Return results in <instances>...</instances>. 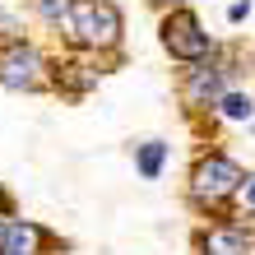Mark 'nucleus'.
<instances>
[{
    "label": "nucleus",
    "mask_w": 255,
    "mask_h": 255,
    "mask_svg": "<svg viewBox=\"0 0 255 255\" xmlns=\"http://www.w3.org/2000/svg\"><path fill=\"white\" fill-rule=\"evenodd\" d=\"M251 126H255V121H251Z\"/></svg>",
    "instance_id": "obj_15"
},
{
    "label": "nucleus",
    "mask_w": 255,
    "mask_h": 255,
    "mask_svg": "<svg viewBox=\"0 0 255 255\" xmlns=\"http://www.w3.org/2000/svg\"><path fill=\"white\" fill-rule=\"evenodd\" d=\"M14 218V200L5 195V186H0V223H9Z\"/></svg>",
    "instance_id": "obj_12"
},
{
    "label": "nucleus",
    "mask_w": 255,
    "mask_h": 255,
    "mask_svg": "<svg viewBox=\"0 0 255 255\" xmlns=\"http://www.w3.org/2000/svg\"><path fill=\"white\" fill-rule=\"evenodd\" d=\"M242 186H246V172L237 167L228 153H218V148H214V153H204L190 167V204H200V209L223 204L228 195H237Z\"/></svg>",
    "instance_id": "obj_3"
},
{
    "label": "nucleus",
    "mask_w": 255,
    "mask_h": 255,
    "mask_svg": "<svg viewBox=\"0 0 255 255\" xmlns=\"http://www.w3.org/2000/svg\"><path fill=\"white\" fill-rule=\"evenodd\" d=\"M251 255H255V251H251Z\"/></svg>",
    "instance_id": "obj_16"
},
{
    "label": "nucleus",
    "mask_w": 255,
    "mask_h": 255,
    "mask_svg": "<svg viewBox=\"0 0 255 255\" xmlns=\"http://www.w3.org/2000/svg\"><path fill=\"white\" fill-rule=\"evenodd\" d=\"M153 5H158V9H181L186 0H153Z\"/></svg>",
    "instance_id": "obj_14"
},
{
    "label": "nucleus",
    "mask_w": 255,
    "mask_h": 255,
    "mask_svg": "<svg viewBox=\"0 0 255 255\" xmlns=\"http://www.w3.org/2000/svg\"><path fill=\"white\" fill-rule=\"evenodd\" d=\"M167 139H144V144H134V172L144 176V181H158L162 176V162H167Z\"/></svg>",
    "instance_id": "obj_7"
},
{
    "label": "nucleus",
    "mask_w": 255,
    "mask_h": 255,
    "mask_svg": "<svg viewBox=\"0 0 255 255\" xmlns=\"http://www.w3.org/2000/svg\"><path fill=\"white\" fill-rule=\"evenodd\" d=\"M228 65H218V61H204V65H190L186 70V79H181V98H186V107H218V98L228 93Z\"/></svg>",
    "instance_id": "obj_5"
},
{
    "label": "nucleus",
    "mask_w": 255,
    "mask_h": 255,
    "mask_svg": "<svg viewBox=\"0 0 255 255\" xmlns=\"http://www.w3.org/2000/svg\"><path fill=\"white\" fill-rule=\"evenodd\" d=\"M0 84L14 88V93H37L47 88V61L33 42H5L0 47Z\"/></svg>",
    "instance_id": "obj_4"
},
{
    "label": "nucleus",
    "mask_w": 255,
    "mask_h": 255,
    "mask_svg": "<svg viewBox=\"0 0 255 255\" xmlns=\"http://www.w3.org/2000/svg\"><path fill=\"white\" fill-rule=\"evenodd\" d=\"M28 5H33V14L47 28H65V19H70V5L74 0H28Z\"/></svg>",
    "instance_id": "obj_9"
},
{
    "label": "nucleus",
    "mask_w": 255,
    "mask_h": 255,
    "mask_svg": "<svg viewBox=\"0 0 255 255\" xmlns=\"http://www.w3.org/2000/svg\"><path fill=\"white\" fill-rule=\"evenodd\" d=\"M23 37V28H19V19H14L9 9H0V42H19Z\"/></svg>",
    "instance_id": "obj_10"
},
{
    "label": "nucleus",
    "mask_w": 255,
    "mask_h": 255,
    "mask_svg": "<svg viewBox=\"0 0 255 255\" xmlns=\"http://www.w3.org/2000/svg\"><path fill=\"white\" fill-rule=\"evenodd\" d=\"M246 14H251V0H237V5H228V19H232V23H242Z\"/></svg>",
    "instance_id": "obj_11"
},
{
    "label": "nucleus",
    "mask_w": 255,
    "mask_h": 255,
    "mask_svg": "<svg viewBox=\"0 0 255 255\" xmlns=\"http://www.w3.org/2000/svg\"><path fill=\"white\" fill-rule=\"evenodd\" d=\"M251 251H255V242L242 223H218L200 237V255H251Z\"/></svg>",
    "instance_id": "obj_6"
},
{
    "label": "nucleus",
    "mask_w": 255,
    "mask_h": 255,
    "mask_svg": "<svg viewBox=\"0 0 255 255\" xmlns=\"http://www.w3.org/2000/svg\"><path fill=\"white\" fill-rule=\"evenodd\" d=\"M242 195H246V209L255 214V176H246V186H242Z\"/></svg>",
    "instance_id": "obj_13"
},
{
    "label": "nucleus",
    "mask_w": 255,
    "mask_h": 255,
    "mask_svg": "<svg viewBox=\"0 0 255 255\" xmlns=\"http://www.w3.org/2000/svg\"><path fill=\"white\" fill-rule=\"evenodd\" d=\"M218 116H223V121H251V116H255V93L228 88V93L218 98Z\"/></svg>",
    "instance_id": "obj_8"
},
{
    "label": "nucleus",
    "mask_w": 255,
    "mask_h": 255,
    "mask_svg": "<svg viewBox=\"0 0 255 255\" xmlns=\"http://www.w3.org/2000/svg\"><path fill=\"white\" fill-rule=\"evenodd\" d=\"M126 33V19L112 0H74L70 19H65V37L79 51H116Z\"/></svg>",
    "instance_id": "obj_1"
},
{
    "label": "nucleus",
    "mask_w": 255,
    "mask_h": 255,
    "mask_svg": "<svg viewBox=\"0 0 255 255\" xmlns=\"http://www.w3.org/2000/svg\"><path fill=\"white\" fill-rule=\"evenodd\" d=\"M162 47H167L172 61H181V65H204V61H214L218 47H214V37L204 33V23L195 19V14L181 5V9H167L162 14Z\"/></svg>",
    "instance_id": "obj_2"
}]
</instances>
